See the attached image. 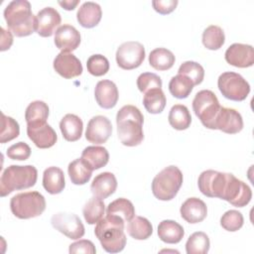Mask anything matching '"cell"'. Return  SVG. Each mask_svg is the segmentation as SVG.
Segmentation results:
<instances>
[{"label": "cell", "mask_w": 254, "mask_h": 254, "mask_svg": "<svg viewBox=\"0 0 254 254\" xmlns=\"http://www.w3.org/2000/svg\"><path fill=\"white\" fill-rule=\"evenodd\" d=\"M144 116L139 108L128 104L121 107L116 114L117 134L124 146L134 147L142 143Z\"/></svg>", "instance_id": "1"}, {"label": "cell", "mask_w": 254, "mask_h": 254, "mask_svg": "<svg viewBox=\"0 0 254 254\" xmlns=\"http://www.w3.org/2000/svg\"><path fill=\"white\" fill-rule=\"evenodd\" d=\"M124 223L121 217L113 214H106L96 223L94 234L106 252L118 253L124 249L127 240Z\"/></svg>", "instance_id": "2"}, {"label": "cell", "mask_w": 254, "mask_h": 254, "mask_svg": "<svg viewBox=\"0 0 254 254\" xmlns=\"http://www.w3.org/2000/svg\"><path fill=\"white\" fill-rule=\"evenodd\" d=\"M4 19L16 37H26L36 31L37 17L32 13L27 0H14L4 10Z\"/></svg>", "instance_id": "3"}, {"label": "cell", "mask_w": 254, "mask_h": 254, "mask_svg": "<svg viewBox=\"0 0 254 254\" xmlns=\"http://www.w3.org/2000/svg\"><path fill=\"white\" fill-rule=\"evenodd\" d=\"M38 171L32 165H11L4 170L0 179V194L6 196L14 190H26L35 186Z\"/></svg>", "instance_id": "4"}, {"label": "cell", "mask_w": 254, "mask_h": 254, "mask_svg": "<svg viewBox=\"0 0 254 254\" xmlns=\"http://www.w3.org/2000/svg\"><path fill=\"white\" fill-rule=\"evenodd\" d=\"M183 185V174L176 166H169L156 175L152 182V192L160 200L173 199Z\"/></svg>", "instance_id": "5"}, {"label": "cell", "mask_w": 254, "mask_h": 254, "mask_svg": "<svg viewBox=\"0 0 254 254\" xmlns=\"http://www.w3.org/2000/svg\"><path fill=\"white\" fill-rule=\"evenodd\" d=\"M12 213L20 219L40 216L46 209V199L39 191H26L14 195L10 200Z\"/></svg>", "instance_id": "6"}, {"label": "cell", "mask_w": 254, "mask_h": 254, "mask_svg": "<svg viewBox=\"0 0 254 254\" xmlns=\"http://www.w3.org/2000/svg\"><path fill=\"white\" fill-rule=\"evenodd\" d=\"M219 101L211 90L202 89L198 91L192 100V109L201 124L212 129L215 117L220 109Z\"/></svg>", "instance_id": "7"}, {"label": "cell", "mask_w": 254, "mask_h": 254, "mask_svg": "<svg viewBox=\"0 0 254 254\" xmlns=\"http://www.w3.org/2000/svg\"><path fill=\"white\" fill-rule=\"evenodd\" d=\"M217 86L221 94L233 101L246 99L250 92V85L247 80L239 73L225 71L217 79Z\"/></svg>", "instance_id": "8"}, {"label": "cell", "mask_w": 254, "mask_h": 254, "mask_svg": "<svg viewBox=\"0 0 254 254\" xmlns=\"http://www.w3.org/2000/svg\"><path fill=\"white\" fill-rule=\"evenodd\" d=\"M252 198L251 189L247 184L227 173L220 199H224L236 207L246 206Z\"/></svg>", "instance_id": "9"}, {"label": "cell", "mask_w": 254, "mask_h": 254, "mask_svg": "<svg viewBox=\"0 0 254 254\" xmlns=\"http://www.w3.org/2000/svg\"><path fill=\"white\" fill-rule=\"evenodd\" d=\"M115 56L118 66L127 70L134 69L144 62L145 48L139 42H125L118 47Z\"/></svg>", "instance_id": "10"}, {"label": "cell", "mask_w": 254, "mask_h": 254, "mask_svg": "<svg viewBox=\"0 0 254 254\" xmlns=\"http://www.w3.org/2000/svg\"><path fill=\"white\" fill-rule=\"evenodd\" d=\"M51 223L56 230L70 239L76 240L84 235V225L80 218L74 213H55L51 218Z\"/></svg>", "instance_id": "11"}, {"label": "cell", "mask_w": 254, "mask_h": 254, "mask_svg": "<svg viewBox=\"0 0 254 254\" xmlns=\"http://www.w3.org/2000/svg\"><path fill=\"white\" fill-rule=\"evenodd\" d=\"M225 179L226 173L206 170L199 175L197 180V186L203 195L208 197L220 198Z\"/></svg>", "instance_id": "12"}, {"label": "cell", "mask_w": 254, "mask_h": 254, "mask_svg": "<svg viewBox=\"0 0 254 254\" xmlns=\"http://www.w3.org/2000/svg\"><path fill=\"white\" fill-rule=\"evenodd\" d=\"M27 134L30 140L40 149L51 148L58 140L56 131L47 122L28 123Z\"/></svg>", "instance_id": "13"}, {"label": "cell", "mask_w": 254, "mask_h": 254, "mask_svg": "<svg viewBox=\"0 0 254 254\" xmlns=\"http://www.w3.org/2000/svg\"><path fill=\"white\" fill-rule=\"evenodd\" d=\"M212 129H218L227 134H236L243 129L242 116L233 108L221 106L213 122Z\"/></svg>", "instance_id": "14"}, {"label": "cell", "mask_w": 254, "mask_h": 254, "mask_svg": "<svg viewBox=\"0 0 254 254\" xmlns=\"http://www.w3.org/2000/svg\"><path fill=\"white\" fill-rule=\"evenodd\" d=\"M112 133V125L110 120L103 115L93 116L87 123L85 138L93 144L105 143Z\"/></svg>", "instance_id": "15"}, {"label": "cell", "mask_w": 254, "mask_h": 254, "mask_svg": "<svg viewBox=\"0 0 254 254\" xmlns=\"http://www.w3.org/2000/svg\"><path fill=\"white\" fill-rule=\"evenodd\" d=\"M224 58L233 66L249 67L254 64V50L251 45L235 43L227 48Z\"/></svg>", "instance_id": "16"}, {"label": "cell", "mask_w": 254, "mask_h": 254, "mask_svg": "<svg viewBox=\"0 0 254 254\" xmlns=\"http://www.w3.org/2000/svg\"><path fill=\"white\" fill-rule=\"evenodd\" d=\"M55 70L64 78H73L82 73L80 61L70 53L61 52L54 60Z\"/></svg>", "instance_id": "17"}, {"label": "cell", "mask_w": 254, "mask_h": 254, "mask_svg": "<svg viewBox=\"0 0 254 254\" xmlns=\"http://www.w3.org/2000/svg\"><path fill=\"white\" fill-rule=\"evenodd\" d=\"M36 32L41 37H51L56 28L60 26L62 18L60 13L53 7H46L37 14Z\"/></svg>", "instance_id": "18"}, {"label": "cell", "mask_w": 254, "mask_h": 254, "mask_svg": "<svg viewBox=\"0 0 254 254\" xmlns=\"http://www.w3.org/2000/svg\"><path fill=\"white\" fill-rule=\"evenodd\" d=\"M55 44L62 52H72L76 50L80 44V34L71 25H62L56 31Z\"/></svg>", "instance_id": "19"}, {"label": "cell", "mask_w": 254, "mask_h": 254, "mask_svg": "<svg viewBox=\"0 0 254 254\" xmlns=\"http://www.w3.org/2000/svg\"><path fill=\"white\" fill-rule=\"evenodd\" d=\"M94 96L97 104L100 107L104 109H110L116 105L119 94L117 86L113 81L109 79H103L96 83Z\"/></svg>", "instance_id": "20"}, {"label": "cell", "mask_w": 254, "mask_h": 254, "mask_svg": "<svg viewBox=\"0 0 254 254\" xmlns=\"http://www.w3.org/2000/svg\"><path fill=\"white\" fill-rule=\"evenodd\" d=\"M181 216L189 223L201 222L207 214V207L204 201L197 197L188 198L181 206Z\"/></svg>", "instance_id": "21"}, {"label": "cell", "mask_w": 254, "mask_h": 254, "mask_svg": "<svg viewBox=\"0 0 254 254\" xmlns=\"http://www.w3.org/2000/svg\"><path fill=\"white\" fill-rule=\"evenodd\" d=\"M117 189V180L114 174L110 172H103L97 175L90 186L92 194L101 199L107 198L115 192Z\"/></svg>", "instance_id": "22"}, {"label": "cell", "mask_w": 254, "mask_h": 254, "mask_svg": "<svg viewBox=\"0 0 254 254\" xmlns=\"http://www.w3.org/2000/svg\"><path fill=\"white\" fill-rule=\"evenodd\" d=\"M101 7L97 3L91 1L84 2L78 8L76 13L77 22L80 24L81 27L88 29L98 25L101 20Z\"/></svg>", "instance_id": "23"}, {"label": "cell", "mask_w": 254, "mask_h": 254, "mask_svg": "<svg viewBox=\"0 0 254 254\" xmlns=\"http://www.w3.org/2000/svg\"><path fill=\"white\" fill-rule=\"evenodd\" d=\"M60 129L63 134V137L68 142L77 141L81 135L83 130L82 120L75 114H65L61 122Z\"/></svg>", "instance_id": "24"}, {"label": "cell", "mask_w": 254, "mask_h": 254, "mask_svg": "<svg viewBox=\"0 0 254 254\" xmlns=\"http://www.w3.org/2000/svg\"><path fill=\"white\" fill-rule=\"evenodd\" d=\"M43 187L51 194L62 192L65 187L64 175L59 167H49L43 174Z\"/></svg>", "instance_id": "25"}, {"label": "cell", "mask_w": 254, "mask_h": 254, "mask_svg": "<svg viewBox=\"0 0 254 254\" xmlns=\"http://www.w3.org/2000/svg\"><path fill=\"white\" fill-rule=\"evenodd\" d=\"M185 235V230L181 224L175 220L166 219L158 225V236L159 238L169 244L179 243Z\"/></svg>", "instance_id": "26"}, {"label": "cell", "mask_w": 254, "mask_h": 254, "mask_svg": "<svg viewBox=\"0 0 254 254\" xmlns=\"http://www.w3.org/2000/svg\"><path fill=\"white\" fill-rule=\"evenodd\" d=\"M81 159L93 170H98L109 161V153L106 148L101 146H88L83 149L81 153Z\"/></svg>", "instance_id": "27"}, {"label": "cell", "mask_w": 254, "mask_h": 254, "mask_svg": "<svg viewBox=\"0 0 254 254\" xmlns=\"http://www.w3.org/2000/svg\"><path fill=\"white\" fill-rule=\"evenodd\" d=\"M127 233L136 240H145L153 233V226L151 222L143 216H134L127 222Z\"/></svg>", "instance_id": "28"}, {"label": "cell", "mask_w": 254, "mask_h": 254, "mask_svg": "<svg viewBox=\"0 0 254 254\" xmlns=\"http://www.w3.org/2000/svg\"><path fill=\"white\" fill-rule=\"evenodd\" d=\"M67 173L71 183L79 186L86 184L90 180L92 170L81 158H78L68 164Z\"/></svg>", "instance_id": "29"}, {"label": "cell", "mask_w": 254, "mask_h": 254, "mask_svg": "<svg viewBox=\"0 0 254 254\" xmlns=\"http://www.w3.org/2000/svg\"><path fill=\"white\" fill-rule=\"evenodd\" d=\"M169 123L176 130H186L190 126L191 116L186 105L175 104L169 112Z\"/></svg>", "instance_id": "30"}, {"label": "cell", "mask_w": 254, "mask_h": 254, "mask_svg": "<svg viewBox=\"0 0 254 254\" xmlns=\"http://www.w3.org/2000/svg\"><path fill=\"white\" fill-rule=\"evenodd\" d=\"M174 54L165 48H157L149 55V64L157 70H168L175 64Z\"/></svg>", "instance_id": "31"}, {"label": "cell", "mask_w": 254, "mask_h": 254, "mask_svg": "<svg viewBox=\"0 0 254 254\" xmlns=\"http://www.w3.org/2000/svg\"><path fill=\"white\" fill-rule=\"evenodd\" d=\"M166 95L162 88H155L144 93L143 104L145 109L151 114L161 113L166 106Z\"/></svg>", "instance_id": "32"}, {"label": "cell", "mask_w": 254, "mask_h": 254, "mask_svg": "<svg viewBox=\"0 0 254 254\" xmlns=\"http://www.w3.org/2000/svg\"><path fill=\"white\" fill-rule=\"evenodd\" d=\"M106 214L117 215L121 217L125 222H128L135 216V208L129 199L120 197L108 204Z\"/></svg>", "instance_id": "33"}, {"label": "cell", "mask_w": 254, "mask_h": 254, "mask_svg": "<svg viewBox=\"0 0 254 254\" xmlns=\"http://www.w3.org/2000/svg\"><path fill=\"white\" fill-rule=\"evenodd\" d=\"M104 211L105 204L103 200L94 195L87 200L82 208L83 217L88 224L97 223L103 217Z\"/></svg>", "instance_id": "34"}, {"label": "cell", "mask_w": 254, "mask_h": 254, "mask_svg": "<svg viewBox=\"0 0 254 254\" xmlns=\"http://www.w3.org/2000/svg\"><path fill=\"white\" fill-rule=\"evenodd\" d=\"M193 86V82L188 76L179 73L173 76L169 82V90L171 94L179 99L187 98L190 94Z\"/></svg>", "instance_id": "35"}, {"label": "cell", "mask_w": 254, "mask_h": 254, "mask_svg": "<svg viewBox=\"0 0 254 254\" xmlns=\"http://www.w3.org/2000/svg\"><path fill=\"white\" fill-rule=\"evenodd\" d=\"M201 41L206 49L215 51L223 46L225 42V35L219 26L210 25L204 29Z\"/></svg>", "instance_id": "36"}, {"label": "cell", "mask_w": 254, "mask_h": 254, "mask_svg": "<svg viewBox=\"0 0 254 254\" xmlns=\"http://www.w3.org/2000/svg\"><path fill=\"white\" fill-rule=\"evenodd\" d=\"M209 246L210 242L206 233L197 231L189 237L186 243V252L188 254H205L208 252Z\"/></svg>", "instance_id": "37"}, {"label": "cell", "mask_w": 254, "mask_h": 254, "mask_svg": "<svg viewBox=\"0 0 254 254\" xmlns=\"http://www.w3.org/2000/svg\"><path fill=\"white\" fill-rule=\"evenodd\" d=\"M49 117V106L42 100L31 102L25 111V119L27 124L33 122H47Z\"/></svg>", "instance_id": "38"}, {"label": "cell", "mask_w": 254, "mask_h": 254, "mask_svg": "<svg viewBox=\"0 0 254 254\" xmlns=\"http://www.w3.org/2000/svg\"><path fill=\"white\" fill-rule=\"evenodd\" d=\"M178 73L188 76L194 85L200 84L204 77V69L201 64L192 61H187L183 63L179 67Z\"/></svg>", "instance_id": "39"}, {"label": "cell", "mask_w": 254, "mask_h": 254, "mask_svg": "<svg viewBox=\"0 0 254 254\" xmlns=\"http://www.w3.org/2000/svg\"><path fill=\"white\" fill-rule=\"evenodd\" d=\"M2 116V127L0 133V143H7L15 138H17L20 134V127L18 122L10 116H6L4 113H1Z\"/></svg>", "instance_id": "40"}, {"label": "cell", "mask_w": 254, "mask_h": 254, "mask_svg": "<svg viewBox=\"0 0 254 254\" xmlns=\"http://www.w3.org/2000/svg\"><path fill=\"white\" fill-rule=\"evenodd\" d=\"M244 223L243 215L240 211L235 209H230L224 212L220 218V225L227 231H237L239 230Z\"/></svg>", "instance_id": "41"}, {"label": "cell", "mask_w": 254, "mask_h": 254, "mask_svg": "<svg viewBox=\"0 0 254 254\" xmlns=\"http://www.w3.org/2000/svg\"><path fill=\"white\" fill-rule=\"evenodd\" d=\"M86 67L90 74L94 76H101L109 70V62L102 55H92L87 59Z\"/></svg>", "instance_id": "42"}, {"label": "cell", "mask_w": 254, "mask_h": 254, "mask_svg": "<svg viewBox=\"0 0 254 254\" xmlns=\"http://www.w3.org/2000/svg\"><path fill=\"white\" fill-rule=\"evenodd\" d=\"M137 87L142 93L155 88H162L161 77L153 72H143L137 78Z\"/></svg>", "instance_id": "43"}, {"label": "cell", "mask_w": 254, "mask_h": 254, "mask_svg": "<svg viewBox=\"0 0 254 254\" xmlns=\"http://www.w3.org/2000/svg\"><path fill=\"white\" fill-rule=\"evenodd\" d=\"M31 155V148L25 142H18L10 146L7 150V156L12 160L25 161Z\"/></svg>", "instance_id": "44"}, {"label": "cell", "mask_w": 254, "mask_h": 254, "mask_svg": "<svg viewBox=\"0 0 254 254\" xmlns=\"http://www.w3.org/2000/svg\"><path fill=\"white\" fill-rule=\"evenodd\" d=\"M69 253H88L94 254L96 252L94 244L90 240L81 239L79 241L73 242L69 245Z\"/></svg>", "instance_id": "45"}, {"label": "cell", "mask_w": 254, "mask_h": 254, "mask_svg": "<svg viewBox=\"0 0 254 254\" xmlns=\"http://www.w3.org/2000/svg\"><path fill=\"white\" fill-rule=\"evenodd\" d=\"M178 0H154L152 1L153 8L155 11L162 15H167L173 12L177 5H178Z\"/></svg>", "instance_id": "46"}, {"label": "cell", "mask_w": 254, "mask_h": 254, "mask_svg": "<svg viewBox=\"0 0 254 254\" xmlns=\"http://www.w3.org/2000/svg\"><path fill=\"white\" fill-rule=\"evenodd\" d=\"M13 44V36L11 34V31H6L4 28H1V48L0 50L6 51L10 49V47Z\"/></svg>", "instance_id": "47"}, {"label": "cell", "mask_w": 254, "mask_h": 254, "mask_svg": "<svg viewBox=\"0 0 254 254\" xmlns=\"http://www.w3.org/2000/svg\"><path fill=\"white\" fill-rule=\"evenodd\" d=\"M79 3L78 0H64V1H59V4L65 10H73L76 5Z\"/></svg>", "instance_id": "48"}]
</instances>
